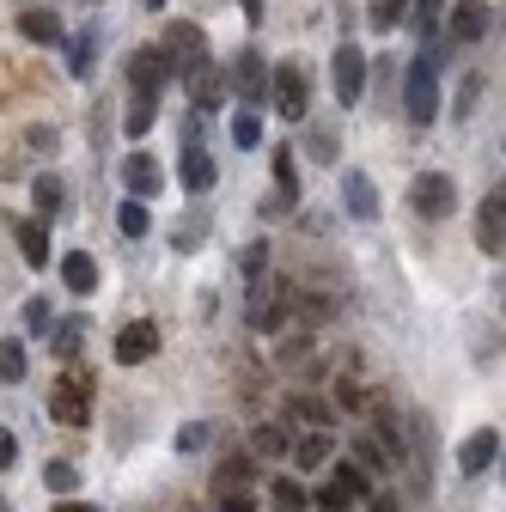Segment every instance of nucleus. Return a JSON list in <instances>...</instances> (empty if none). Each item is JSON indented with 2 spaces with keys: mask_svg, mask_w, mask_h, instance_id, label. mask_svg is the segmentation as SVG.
Segmentation results:
<instances>
[{
  "mask_svg": "<svg viewBox=\"0 0 506 512\" xmlns=\"http://www.w3.org/2000/svg\"><path fill=\"white\" fill-rule=\"evenodd\" d=\"M403 116L415 128L439 122V61H427V55L409 61V74H403Z\"/></svg>",
  "mask_w": 506,
  "mask_h": 512,
  "instance_id": "obj_1",
  "label": "nucleus"
},
{
  "mask_svg": "<svg viewBox=\"0 0 506 512\" xmlns=\"http://www.w3.org/2000/svg\"><path fill=\"white\" fill-rule=\"evenodd\" d=\"M269 104L287 122H305V110H311V74H305V61H269Z\"/></svg>",
  "mask_w": 506,
  "mask_h": 512,
  "instance_id": "obj_2",
  "label": "nucleus"
},
{
  "mask_svg": "<svg viewBox=\"0 0 506 512\" xmlns=\"http://www.w3.org/2000/svg\"><path fill=\"white\" fill-rule=\"evenodd\" d=\"M366 74H372L366 49L360 43H336V55H330V86H336V104L342 110H354L366 98Z\"/></svg>",
  "mask_w": 506,
  "mask_h": 512,
  "instance_id": "obj_3",
  "label": "nucleus"
},
{
  "mask_svg": "<svg viewBox=\"0 0 506 512\" xmlns=\"http://www.w3.org/2000/svg\"><path fill=\"white\" fill-rule=\"evenodd\" d=\"M49 415L61 427H86L92 421V378L86 372H61L55 391H49Z\"/></svg>",
  "mask_w": 506,
  "mask_h": 512,
  "instance_id": "obj_4",
  "label": "nucleus"
},
{
  "mask_svg": "<svg viewBox=\"0 0 506 512\" xmlns=\"http://www.w3.org/2000/svg\"><path fill=\"white\" fill-rule=\"evenodd\" d=\"M159 49H165V61H171V74H196L202 61H208V31L189 25V19H171Z\"/></svg>",
  "mask_w": 506,
  "mask_h": 512,
  "instance_id": "obj_5",
  "label": "nucleus"
},
{
  "mask_svg": "<svg viewBox=\"0 0 506 512\" xmlns=\"http://www.w3.org/2000/svg\"><path fill=\"white\" fill-rule=\"evenodd\" d=\"M409 208H415L421 220H452V208H458V183H452L446 171H421V177L409 183Z\"/></svg>",
  "mask_w": 506,
  "mask_h": 512,
  "instance_id": "obj_6",
  "label": "nucleus"
},
{
  "mask_svg": "<svg viewBox=\"0 0 506 512\" xmlns=\"http://www.w3.org/2000/svg\"><path fill=\"white\" fill-rule=\"evenodd\" d=\"M226 92H238V98H244V110L269 104V55H263V49H244V55H238V68H232V86H226Z\"/></svg>",
  "mask_w": 506,
  "mask_h": 512,
  "instance_id": "obj_7",
  "label": "nucleus"
},
{
  "mask_svg": "<svg viewBox=\"0 0 506 512\" xmlns=\"http://www.w3.org/2000/svg\"><path fill=\"white\" fill-rule=\"evenodd\" d=\"M116 366H147L153 354H159V324L153 317H135V324H122V336H116Z\"/></svg>",
  "mask_w": 506,
  "mask_h": 512,
  "instance_id": "obj_8",
  "label": "nucleus"
},
{
  "mask_svg": "<svg viewBox=\"0 0 506 512\" xmlns=\"http://www.w3.org/2000/svg\"><path fill=\"white\" fill-rule=\"evenodd\" d=\"M122 189H129V202H153L165 189V165L153 153H129L122 159Z\"/></svg>",
  "mask_w": 506,
  "mask_h": 512,
  "instance_id": "obj_9",
  "label": "nucleus"
},
{
  "mask_svg": "<svg viewBox=\"0 0 506 512\" xmlns=\"http://www.w3.org/2000/svg\"><path fill=\"white\" fill-rule=\"evenodd\" d=\"M500 244H506V189H488L482 208H476V250L500 256Z\"/></svg>",
  "mask_w": 506,
  "mask_h": 512,
  "instance_id": "obj_10",
  "label": "nucleus"
},
{
  "mask_svg": "<svg viewBox=\"0 0 506 512\" xmlns=\"http://www.w3.org/2000/svg\"><path fill=\"white\" fill-rule=\"evenodd\" d=\"M165 80H171V61H165V49L159 43H147V49H135L129 55V92H165Z\"/></svg>",
  "mask_w": 506,
  "mask_h": 512,
  "instance_id": "obj_11",
  "label": "nucleus"
},
{
  "mask_svg": "<svg viewBox=\"0 0 506 512\" xmlns=\"http://www.w3.org/2000/svg\"><path fill=\"white\" fill-rule=\"evenodd\" d=\"M494 464H500V427H476L458 445V476H488Z\"/></svg>",
  "mask_w": 506,
  "mask_h": 512,
  "instance_id": "obj_12",
  "label": "nucleus"
},
{
  "mask_svg": "<svg viewBox=\"0 0 506 512\" xmlns=\"http://www.w3.org/2000/svg\"><path fill=\"white\" fill-rule=\"evenodd\" d=\"M342 208H348V220H360V226L378 220V189H372L366 171H348V177H342Z\"/></svg>",
  "mask_w": 506,
  "mask_h": 512,
  "instance_id": "obj_13",
  "label": "nucleus"
},
{
  "mask_svg": "<svg viewBox=\"0 0 506 512\" xmlns=\"http://www.w3.org/2000/svg\"><path fill=\"white\" fill-rule=\"evenodd\" d=\"M19 37L55 49V43H68V25H61V13H49V7H25L19 13Z\"/></svg>",
  "mask_w": 506,
  "mask_h": 512,
  "instance_id": "obj_14",
  "label": "nucleus"
},
{
  "mask_svg": "<svg viewBox=\"0 0 506 512\" xmlns=\"http://www.w3.org/2000/svg\"><path fill=\"white\" fill-rule=\"evenodd\" d=\"M183 80H189V104H196L202 116H208L214 104H226V74L214 68V61H202V68H196V74H183Z\"/></svg>",
  "mask_w": 506,
  "mask_h": 512,
  "instance_id": "obj_15",
  "label": "nucleus"
},
{
  "mask_svg": "<svg viewBox=\"0 0 506 512\" xmlns=\"http://www.w3.org/2000/svg\"><path fill=\"white\" fill-rule=\"evenodd\" d=\"M488 7H482V0H464V7L452 13V25H446V43H482L488 37Z\"/></svg>",
  "mask_w": 506,
  "mask_h": 512,
  "instance_id": "obj_16",
  "label": "nucleus"
},
{
  "mask_svg": "<svg viewBox=\"0 0 506 512\" xmlns=\"http://www.w3.org/2000/svg\"><path fill=\"white\" fill-rule=\"evenodd\" d=\"M214 183H220V165L208 159V147H183V189L189 196H208Z\"/></svg>",
  "mask_w": 506,
  "mask_h": 512,
  "instance_id": "obj_17",
  "label": "nucleus"
},
{
  "mask_svg": "<svg viewBox=\"0 0 506 512\" xmlns=\"http://www.w3.org/2000/svg\"><path fill=\"white\" fill-rule=\"evenodd\" d=\"M61 287H68V293H98V263H92V250H68V256H61Z\"/></svg>",
  "mask_w": 506,
  "mask_h": 512,
  "instance_id": "obj_18",
  "label": "nucleus"
},
{
  "mask_svg": "<svg viewBox=\"0 0 506 512\" xmlns=\"http://www.w3.org/2000/svg\"><path fill=\"white\" fill-rule=\"evenodd\" d=\"M13 238H19V256L31 269H49V226L43 220H13Z\"/></svg>",
  "mask_w": 506,
  "mask_h": 512,
  "instance_id": "obj_19",
  "label": "nucleus"
},
{
  "mask_svg": "<svg viewBox=\"0 0 506 512\" xmlns=\"http://www.w3.org/2000/svg\"><path fill=\"white\" fill-rule=\"evenodd\" d=\"M330 452H336L330 433H305V439H293V445H287V458H293L299 470H324V464H330Z\"/></svg>",
  "mask_w": 506,
  "mask_h": 512,
  "instance_id": "obj_20",
  "label": "nucleus"
},
{
  "mask_svg": "<svg viewBox=\"0 0 506 512\" xmlns=\"http://www.w3.org/2000/svg\"><path fill=\"white\" fill-rule=\"evenodd\" d=\"M153 122H159V98H153V92H135V98H129V116H122L129 141H147V135H153Z\"/></svg>",
  "mask_w": 506,
  "mask_h": 512,
  "instance_id": "obj_21",
  "label": "nucleus"
},
{
  "mask_svg": "<svg viewBox=\"0 0 506 512\" xmlns=\"http://www.w3.org/2000/svg\"><path fill=\"white\" fill-rule=\"evenodd\" d=\"M49 348H55V360H74L86 348V317H61V324H49Z\"/></svg>",
  "mask_w": 506,
  "mask_h": 512,
  "instance_id": "obj_22",
  "label": "nucleus"
},
{
  "mask_svg": "<svg viewBox=\"0 0 506 512\" xmlns=\"http://www.w3.org/2000/svg\"><path fill=\"white\" fill-rule=\"evenodd\" d=\"M98 43H104V37H98V25H86V31H74V37H68V68H74V80H86V74H92Z\"/></svg>",
  "mask_w": 506,
  "mask_h": 512,
  "instance_id": "obj_23",
  "label": "nucleus"
},
{
  "mask_svg": "<svg viewBox=\"0 0 506 512\" xmlns=\"http://www.w3.org/2000/svg\"><path fill=\"white\" fill-rule=\"evenodd\" d=\"M287 445H293V439H287V427H281V421H263L257 433H250L244 452H250V458H287Z\"/></svg>",
  "mask_w": 506,
  "mask_h": 512,
  "instance_id": "obj_24",
  "label": "nucleus"
},
{
  "mask_svg": "<svg viewBox=\"0 0 506 512\" xmlns=\"http://www.w3.org/2000/svg\"><path fill=\"white\" fill-rule=\"evenodd\" d=\"M244 476H257V458H250V452H232V458L214 470V488H220V494H244Z\"/></svg>",
  "mask_w": 506,
  "mask_h": 512,
  "instance_id": "obj_25",
  "label": "nucleus"
},
{
  "mask_svg": "<svg viewBox=\"0 0 506 512\" xmlns=\"http://www.w3.org/2000/svg\"><path fill=\"white\" fill-rule=\"evenodd\" d=\"M25 366H31L25 342L19 336H0V384H25Z\"/></svg>",
  "mask_w": 506,
  "mask_h": 512,
  "instance_id": "obj_26",
  "label": "nucleus"
},
{
  "mask_svg": "<svg viewBox=\"0 0 506 512\" xmlns=\"http://www.w3.org/2000/svg\"><path fill=\"white\" fill-rule=\"evenodd\" d=\"M61 202H68V196H61V177H49V171H43V177L31 183V208H37L31 220H49V214H61Z\"/></svg>",
  "mask_w": 506,
  "mask_h": 512,
  "instance_id": "obj_27",
  "label": "nucleus"
},
{
  "mask_svg": "<svg viewBox=\"0 0 506 512\" xmlns=\"http://www.w3.org/2000/svg\"><path fill=\"white\" fill-rule=\"evenodd\" d=\"M330 482H336L348 500H372V476H366L360 464H348V458H342V464H330Z\"/></svg>",
  "mask_w": 506,
  "mask_h": 512,
  "instance_id": "obj_28",
  "label": "nucleus"
},
{
  "mask_svg": "<svg viewBox=\"0 0 506 512\" xmlns=\"http://www.w3.org/2000/svg\"><path fill=\"white\" fill-rule=\"evenodd\" d=\"M366 19H372V31H378V37H391V31L409 19V0H372Z\"/></svg>",
  "mask_w": 506,
  "mask_h": 512,
  "instance_id": "obj_29",
  "label": "nucleus"
},
{
  "mask_svg": "<svg viewBox=\"0 0 506 512\" xmlns=\"http://www.w3.org/2000/svg\"><path fill=\"white\" fill-rule=\"evenodd\" d=\"M275 183H281V202L275 208H287L299 196V159H293V147H275Z\"/></svg>",
  "mask_w": 506,
  "mask_h": 512,
  "instance_id": "obj_30",
  "label": "nucleus"
},
{
  "mask_svg": "<svg viewBox=\"0 0 506 512\" xmlns=\"http://www.w3.org/2000/svg\"><path fill=\"white\" fill-rule=\"evenodd\" d=\"M43 488H49V494H61V500H68V494L80 488V470H74L68 458H49V464H43Z\"/></svg>",
  "mask_w": 506,
  "mask_h": 512,
  "instance_id": "obj_31",
  "label": "nucleus"
},
{
  "mask_svg": "<svg viewBox=\"0 0 506 512\" xmlns=\"http://www.w3.org/2000/svg\"><path fill=\"white\" fill-rule=\"evenodd\" d=\"M269 500H275V512H305V488L293 482V476H269Z\"/></svg>",
  "mask_w": 506,
  "mask_h": 512,
  "instance_id": "obj_32",
  "label": "nucleus"
},
{
  "mask_svg": "<svg viewBox=\"0 0 506 512\" xmlns=\"http://www.w3.org/2000/svg\"><path fill=\"white\" fill-rule=\"evenodd\" d=\"M232 141H238L244 153H257V147H263V116H257V110H238V116H232Z\"/></svg>",
  "mask_w": 506,
  "mask_h": 512,
  "instance_id": "obj_33",
  "label": "nucleus"
},
{
  "mask_svg": "<svg viewBox=\"0 0 506 512\" xmlns=\"http://www.w3.org/2000/svg\"><path fill=\"white\" fill-rule=\"evenodd\" d=\"M116 226H122V238H147V232H153L147 202H122V208H116Z\"/></svg>",
  "mask_w": 506,
  "mask_h": 512,
  "instance_id": "obj_34",
  "label": "nucleus"
},
{
  "mask_svg": "<svg viewBox=\"0 0 506 512\" xmlns=\"http://www.w3.org/2000/svg\"><path fill=\"white\" fill-rule=\"evenodd\" d=\"M287 415H293V421H311V427L324 433V421H330V403H318V397H287Z\"/></svg>",
  "mask_w": 506,
  "mask_h": 512,
  "instance_id": "obj_35",
  "label": "nucleus"
},
{
  "mask_svg": "<svg viewBox=\"0 0 506 512\" xmlns=\"http://www.w3.org/2000/svg\"><path fill=\"white\" fill-rule=\"evenodd\" d=\"M305 141H311V159H318V165H336V128L330 122H318Z\"/></svg>",
  "mask_w": 506,
  "mask_h": 512,
  "instance_id": "obj_36",
  "label": "nucleus"
},
{
  "mask_svg": "<svg viewBox=\"0 0 506 512\" xmlns=\"http://www.w3.org/2000/svg\"><path fill=\"white\" fill-rule=\"evenodd\" d=\"M19 317H25V330H31V336H49V324H55L49 299H25V311H19Z\"/></svg>",
  "mask_w": 506,
  "mask_h": 512,
  "instance_id": "obj_37",
  "label": "nucleus"
},
{
  "mask_svg": "<svg viewBox=\"0 0 506 512\" xmlns=\"http://www.w3.org/2000/svg\"><path fill=\"white\" fill-rule=\"evenodd\" d=\"M415 31L421 43H439V0H415Z\"/></svg>",
  "mask_w": 506,
  "mask_h": 512,
  "instance_id": "obj_38",
  "label": "nucleus"
},
{
  "mask_svg": "<svg viewBox=\"0 0 506 512\" xmlns=\"http://www.w3.org/2000/svg\"><path fill=\"white\" fill-rule=\"evenodd\" d=\"M366 403H372V397L360 391V384H354V378H336V409H348V415H360Z\"/></svg>",
  "mask_w": 506,
  "mask_h": 512,
  "instance_id": "obj_39",
  "label": "nucleus"
},
{
  "mask_svg": "<svg viewBox=\"0 0 506 512\" xmlns=\"http://www.w3.org/2000/svg\"><path fill=\"white\" fill-rule=\"evenodd\" d=\"M208 421H189V427H177V452H202V445H208Z\"/></svg>",
  "mask_w": 506,
  "mask_h": 512,
  "instance_id": "obj_40",
  "label": "nucleus"
},
{
  "mask_svg": "<svg viewBox=\"0 0 506 512\" xmlns=\"http://www.w3.org/2000/svg\"><path fill=\"white\" fill-rule=\"evenodd\" d=\"M348 445H354V458H360V464H366V470H385V464H391V458H385V452H378V445H372V439H366V433H354V439H348Z\"/></svg>",
  "mask_w": 506,
  "mask_h": 512,
  "instance_id": "obj_41",
  "label": "nucleus"
},
{
  "mask_svg": "<svg viewBox=\"0 0 506 512\" xmlns=\"http://www.w3.org/2000/svg\"><path fill=\"white\" fill-rule=\"evenodd\" d=\"M482 92H488V80H482V74H470V80H464V92H458V116H470V110L482 104Z\"/></svg>",
  "mask_w": 506,
  "mask_h": 512,
  "instance_id": "obj_42",
  "label": "nucleus"
},
{
  "mask_svg": "<svg viewBox=\"0 0 506 512\" xmlns=\"http://www.w3.org/2000/svg\"><path fill=\"white\" fill-rule=\"evenodd\" d=\"M13 464H19V439H13L7 427H0V476H7Z\"/></svg>",
  "mask_w": 506,
  "mask_h": 512,
  "instance_id": "obj_43",
  "label": "nucleus"
},
{
  "mask_svg": "<svg viewBox=\"0 0 506 512\" xmlns=\"http://www.w3.org/2000/svg\"><path fill=\"white\" fill-rule=\"evenodd\" d=\"M25 147H31V153H49V147H55V128H31Z\"/></svg>",
  "mask_w": 506,
  "mask_h": 512,
  "instance_id": "obj_44",
  "label": "nucleus"
},
{
  "mask_svg": "<svg viewBox=\"0 0 506 512\" xmlns=\"http://www.w3.org/2000/svg\"><path fill=\"white\" fill-rule=\"evenodd\" d=\"M220 512H257V500L250 494H220Z\"/></svg>",
  "mask_w": 506,
  "mask_h": 512,
  "instance_id": "obj_45",
  "label": "nucleus"
},
{
  "mask_svg": "<svg viewBox=\"0 0 506 512\" xmlns=\"http://www.w3.org/2000/svg\"><path fill=\"white\" fill-rule=\"evenodd\" d=\"M238 7H244V19H250V25H263V0H238Z\"/></svg>",
  "mask_w": 506,
  "mask_h": 512,
  "instance_id": "obj_46",
  "label": "nucleus"
},
{
  "mask_svg": "<svg viewBox=\"0 0 506 512\" xmlns=\"http://www.w3.org/2000/svg\"><path fill=\"white\" fill-rule=\"evenodd\" d=\"M372 512H403V506H397L391 494H372Z\"/></svg>",
  "mask_w": 506,
  "mask_h": 512,
  "instance_id": "obj_47",
  "label": "nucleus"
},
{
  "mask_svg": "<svg viewBox=\"0 0 506 512\" xmlns=\"http://www.w3.org/2000/svg\"><path fill=\"white\" fill-rule=\"evenodd\" d=\"M55 512H98V506H92V500H61Z\"/></svg>",
  "mask_w": 506,
  "mask_h": 512,
  "instance_id": "obj_48",
  "label": "nucleus"
},
{
  "mask_svg": "<svg viewBox=\"0 0 506 512\" xmlns=\"http://www.w3.org/2000/svg\"><path fill=\"white\" fill-rule=\"evenodd\" d=\"M0 512H13V500H7V494H0Z\"/></svg>",
  "mask_w": 506,
  "mask_h": 512,
  "instance_id": "obj_49",
  "label": "nucleus"
},
{
  "mask_svg": "<svg viewBox=\"0 0 506 512\" xmlns=\"http://www.w3.org/2000/svg\"><path fill=\"white\" fill-rule=\"evenodd\" d=\"M141 7H165V0H141Z\"/></svg>",
  "mask_w": 506,
  "mask_h": 512,
  "instance_id": "obj_50",
  "label": "nucleus"
}]
</instances>
